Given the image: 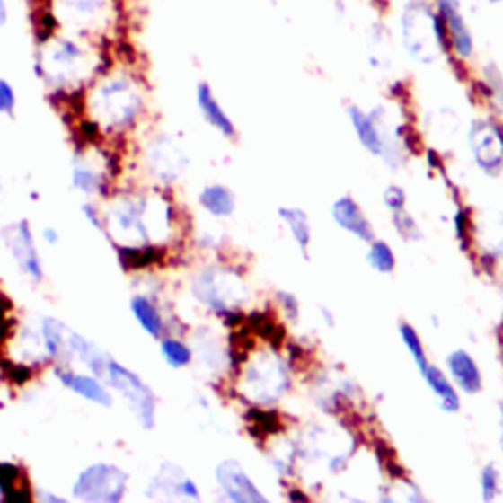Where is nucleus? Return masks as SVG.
<instances>
[{"label": "nucleus", "instance_id": "obj_1", "mask_svg": "<svg viewBox=\"0 0 503 503\" xmlns=\"http://www.w3.org/2000/svg\"><path fill=\"white\" fill-rule=\"evenodd\" d=\"M109 63L102 44L51 30L40 34L31 69L54 94L77 97Z\"/></svg>", "mask_w": 503, "mask_h": 503}, {"label": "nucleus", "instance_id": "obj_2", "mask_svg": "<svg viewBox=\"0 0 503 503\" xmlns=\"http://www.w3.org/2000/svg\"><path fill=\"white\" fill-rule=\"evenodd\" d=\"M81 107L93 134L117 136L134 130L146 112L142 79L128 66L104 67L81 94Z\"/></svg>", "mask_w": 503, "mask_h": 503}, {"label": "nucleus", "instance_id": "obj_3", "mask_svg": "<svg viewBox=\"0 0 503 503\" xmlns=\"http://www.w3.org/2000/svg\"><path fill=\"white\" fill-rule=\"evenodd\" d=\"M172 205L160 195L128 193L109 203L104 213V234L117 248H148L162 244L172 234Z\"/></svg>", "mask_w": 503, "mask_h": 503}, {"label": "nucleus", "instance_id": "obj_4", "mask_svg": "<svg viewBox=\"0 0 503 503\" xmlns=\"http://www.w3.org/2000/svg\"><path fill=\"white\" fill-rule=\"evenodd\" d=\"M40 34L61 30L109 46L126 20L124 0H38Z\"/></svg>", "mask_w": 503, "mask_h": 503}, {"label": "nucleus", "instance_id": "obj_5", "mask_svg": "<svg viewBox=\"0 0 503 503\" xmlns=\"http://www.w3.org/2000/svg\"><path fill=\"white\" fill-rule=\"evenodd\" d=\"M403 48L413 61L431 66L446 54L448 40L431 0H407L400 14Z\"/></svg>", "mask_w": 503, "mask_h": 503}, {"label": "nucleus", "instance_id": "obj_6", "mask_svg": "<svg viewBox=\"0 0 503 503\" xmlns=\"http://www.w3.org/2000/svg\"><path fill=\"white\" fill-rule=\"evenodd\" d=\"M102 380L107 382L110 390L122 395V400L128 403L140 427H144L146 431H152L157 421V397L152 387L138 374L114 358H110Z\"/></svg>", "mask_w": 503, "mask_h": 503}, {"label": "nucleus", "instance_id": "obj_7", "mask_svg": "<svg viewBox=\"0 0 503 503\" xmlns=\"http://www.w3.org/2000/svg\"><path fill=\"white\" fill-rule=\"evenodd\" d=\"M128 491V474L117 464L97 463L79 472L71 494L85 503H119Z\"/></svg>", "mask_w": 503, "mask_h": 503}, {"label": "nucleus", "instance_id": "obj_8", "mask_svg": "<svg viewBox=\"0 0 503 503\" xmlns=\"http://www.w3.org/2000/svg\"><path fill=\"white\" fill-rule=\"evenodd\" d=\"M193 293L199 303L220 317L233 314V311L244 301L246 287L234 274L223 269H203L193 279Z\"/></svg>", "mask_w": 503, "mask_h": 503}, {"label": "nucleus", "instance_id": "obj_9", "mask_svg": "<svg viewBox=\"0 0 503 503\" xmlns=\"http://www.w3.org/2000/svg\"><path fill=\"white\" fill-rule=\"evenodd\" d=\"M246 395L258 403H274L289 390V374L278 356L260 354L244 372Z\"/></svg>", "mask_w": 503, "mask_h": 503}, {"label": "nucleus", "instance_id": "obj_10", "mask_svg": "<svg viewBox=\"0 0 503 503\" xmlns=\"http://www.w3.org/2000/svg\"><path fill=\"white\" fill-rule=\"evenodd\" d=\"M3 240L10 252V256L14 260V264L24 276H28L36 283L44 279L46 276L44 261H41L36 238L34 233H31V226L28 220H18V223L4 226Z\"/></svg>", "mask_w": 503, "mask_h": 503}, {"label": "nucleus", "instance_id": "obj_11", "mask_svg": "<svg viewBox=\"0 0 503 503\" xmlns=\"http://www.w3.org/2000/svg\"><path fill=\"white\" fill-rule=\"evenodd\" d=\"M146 165L160 181H175L189 165V157L173 136L157 134L146 146Z\"/></svg>", "mask_w": 503, "mask_h": 503}, {"label": "nucleus", "instance_id": "obj_12", "mask_svg": "<svg viewBox=\"0 0 503 503\" xmlns=\"http://www.w3.org/2000/svg\"><path fill=\"white\" fill-rule=\"evenodd\" d=\"M433 6L445 26L448 49L460 59L468 61L476 54L474 34L466 22L463 13V3L460 0H433Z\"/></svg>", "mask_w": 503, "mask_h": 503}, {"label": "nucleus", "instance_id": "obj_13", "mask_svg": "<svg viewBox=\"0 0 503 503\" xmlns=\"http://www.w3.org/2000/svg\"><path fill=\"white\" fill-rule=\"evenodd\" d=\"M470 150L478 167L494 175L503 165V128L494 120H476L468 132Z\"/></svg>", "mask_w": 503, "mask_h": 503}, {"label": "nucleus", "instance_id": "obj_14", "mask_svg": "<svg viewBox=\"0 0 503 503\" xmlns=\"http://www.w3.org/2000/svg\"><path fill=\"white\" fill-rule=\"evenodd\" d=\"M71 185L85 195H104L109 191V160L101 150L87 148L73 157Z\"/></svg>", "mask_w": 503, "mask_h": 503}, {"label": "nucleus", "instance_id": "obj_15", "mask_svg": "<svg viewBox=\"0 0 503 503\" xmlns=\"http://www.w3.org/2000/svg\"><path fill=\"white\" fill-rule=\"evenodd\" d=\"M146 496L152 499H201L195 481L185 474V470L177 464L165 463L150 480Z\"/></svg>", "mask_w": 503, "mask_h": 503}, {"label": "nucleus", "instance_id": "obj_16", "mask_svg": "<svg viewBox=\"0 0 503 503\" xmlns=\"http://www.w3.org/2000/svg\"><path fill=\"white\" fill-rule=\"evenodd\" d=\"M216 484L223 490L226 499L234 503H266L268 498L261 494L260 488L254 484L243 464L236 460H223L216 466Z\"/></svg>", "mask_w": 503, "mask_h": 503}, {"label": "nucleus", "instance_id": "obj_17", "mask_svg": "<svg viewBox=\"0 0 503 503\" xmlns=\"http://www.w3.org/2000/svg\"><path fill=\"white\" fill-rule=\"evenodd\" d=\"M54 374L63 387H67L69 392L79 395L81 400L101 407H112L114 400H112L110 387L107 385V382L101 380L99 375L77 374L69 368H63V364L57 366Z\"/></svg>", "mask_w": 503, "mask_h": 503}, {"label": "nucleus", "instance_id": "obj_18", "mask_svg": "<svg viewBox=\"0 0 503 503\" xmlns=\"http://www.w3.org/2000/svg\"><path fill=\"white\" fill-rule=\"evenodd\" d=\"M346 114H349L352 128L364 148L374 155H384L390 142L385 140L384 124L377 119V112L368 114L364 109H360L358 104H350V107L346 109Z\"/></svg>", "mask_w": 503, "mask_h": 503}, {"label": "nucleus", "instance_id": "obj_19", "mask_svg": "<svg viewBox=\"0 0 503 503\" xmlns=\"http://www.w3.org/2000/svg\"><path fill=\"white\" fill-rule=\"evenodd\" d=\"M195 102L197 109L201 112L203 120L211 126L213 130H216L220 136L225 138H234L236 136V126L233 122V119L228 117L226 110L223 109V104L218 102L216 94L213 91V87L208 85L207 81H201L195 89Z\"/></svg>", "mask_w": 503, "mask_h": 503}, {"label": "nucleus", "instance_id": "obj_20", "mask_svg": "<svg viewBox=\"0 0 503 503\" xmlns=\"http://www.w3.org/2000/svg\"><path fill=\"white\" fill-rule=\"evenodd\" d=\"M331 213H332L334 223H337L340 228H344L346 233H350L356 238L364 240V243H372L374 228L370 225V220L366 218V215L362 213L358 203H356L352 197L344 195V197L337 199L331 208Z\"/></svg>", "mask_w": 503, "mask_h": 503}, {"label": "nucleus", "instance_id": "obj_21", "mask_svg": "<svg viewBox=\"0 0 503 503\" xmlns=\"http://www.w3.org/2000/svg\"><path fill=\"white\" fill-rule=\"evenodd\" d=\"M69 329L56 317H41L40 321V339L44 346L46 358L57 364L73 362L69 350Z\"/></svg>", "mask_w": 503, "mask_h": 503}, {"label": "nucleus", "instance_id": "obj_22", "mask_svg": "<svg viewBox=\"0 0 503 503\" xmlns=\"http://www.w3.org/2000/svg\"><path fill=\"white\" fill-rule=\"evenodd\" d=\"M69 350L73 360H79L91 374L99 375L102 380L104 372H107V366L112 358L109 352H104L101 346H97L93 340L83 337V334L73 331L69 332Z\"/></svg>", "mask_w": 503, "mask_h": 503}, {"label": "nucleus", "instance_id": "obj_23", "mask_svg": "<svg viewBox=\"0 0 503 503\" xmlns=\"http://www.w3.org/2000/svg\"><path fill=\"white\" fill-rule=\"evenodd\" d=\"M448 372L460 390L474 395L481 390V372L476 360L466 350H454L446 358Z\"/></svg>", "mask_w": 503, "mask_h": 503}, {"label": "nucleus", "instance_id": "obj_24", "mask_svg": "<svg viewBox=\"0 0 503 503\" xmlns=\"http://www.w3.org/2000/svg\"><path fill=\"white\" fill-rule=\"evenodd\" d=\"M130 311L136 322L140 324L142 331L152 339H162L165 332V321L160 307L148 296H134L130 299Z\"/></svg>", "mask_w": 503, "mask_h": 503}, {"label": "nucleus", "instance_id": "obj_25", "mask_svg": "<svg viewBox=\"0 0 503 503\" xmlns=\"http://www.w3.org/2000/svg\"><path fill=\"white\" fill-rule=\"evenodd\" d=\"M423 377L428 385V390L437 395L440 407H443L446 413H456L460 409V397L454 384L448 380L446 374L440 370L438 366L428 364V368L423 372Z\"/></svg>", "mask_w": 503, "mask_h": 503}, {"label": "nucleus", "instance_id": "obj_26", "mask_svg": "<svg viewBox=\"0 0 503 503\" xmlns=\"http://www.w3.org/2000/svg\"><path fill=\"white\" fill-rule=\"evenodd\" d=\"M199 205H201L208 215L216 218H225L234 213L236 199L234 193L225 185H207L201 193H199Z\"/></svg>", "mask_w": 503, "mask_h": 503}, {"label": "nucleus", "instance_id": "obj_27", "mask_svg": "<svg viewBox=\"0 0 503 503\" xmlns=\"http://www.w3.org/2000/svg\"><path fill=\"white\" fill-rule=\"evenodd\" d=\"M279 218L283 220V225L287 226L296 244L303 252V256H307L309 244H311V223L309 216L301 211L297 207H281L278 211Z\"/></svg>", "mask_w": 503, "mask_h": 503}, {"label": "nucleus", "instance_id": "obj_28", "mask_svg": "<svg viewBox=\"0 0 503 503\" xmlns=\"http://www.w3.org/2000/svg\"><path fill=\"white\" fill-rule=\"evenodd\" d=\"M160 352L163 356V360L167 362V366H172V368H175V370L187 368V366L193 362L191 346L175 337H162Z\"/></svg>", "mask_w": 503, "mask_h": 503}, {"label": "nucleus", "instance_id": "obj_29", "mask_svg": "<svg viewBox=\"0 0 503 503\" xmlns=\"http://www.w3.org/2000/svg\"><path fill=\"white\" fill-rule=\"evenodd\" d=\"M18 476H20V470L14 464L0 463V491H3L4 501H10V503L30 501L28 490L18 488Z\"/></svg>", "mask_w": 503, "mask_h": 503}, {"label": "nucleus", "instance_id": "obj_30", "mask_svg": "<svg viewBox=\"0 0 503 503\" xmlns=\"http://www.w3.org/2000/svg\"><path fill=\"white\" fill-rule=\"evenodd\" d=\"M368 264L377 274H392L395 269V254L392 246L384 243V240H372L368 250Z\"/></svg>", "mask_w": 503, "mask_h": 503}, {"label": "nucleus", "instance_id": "obj_31", "mask_svg": "<svg viewBox=\"0 0 503 503\" xmlns=\"http://www.w3.org/2000/svg\"><path fill=\"white\" fill-rule=\"evenodd\" d=\"M400 337L405 344V349L409 350V354L413 356V360H415V366L419 368V372H425L428 368V358H427V352H425V346L421 342V337H419L417 331L411 327L409 322H402L400 324Z\"/></svg>", "mask_w": 503, "mask_h": 503}, {"label": "nucleus", "instance_id": "obj_32", "mask_svg": "<svg viewBox=\"0 0 503 503\" xmlns=\"http://www.w3.org/2000/svg\"><path fill=\"white\" fill-rule=\"evenodd\" d=\"M480 490H481V499L484 501H494L499 491V472L494 464H488L480 474Z\"/></svg>", "mask_w": 503, "mask_h": 503}, {"label": "nucleus", "instance_id": "obj_33", "mask_svg": "<svg viewBox=\"0 0 503 503\" xmlns=\"http://www.w3.org/2000/svg\"><path fill=\"white\" fill-rule=\"evenodd\" d=\"M18 107L16 89L8 79L0 77V117H14Z\"/></svg>", "mask_w": 503, "mask_h": 503}, {"label": "nucleus", "instance_id": "obj_34", "mask_svg": "<svg viewBox=\"0 0 503 503\" xmlns=\"http://www.w3.org/2000/svg\"><path fill=\"white\" fill-rule=\"evenodd\" d=\"M393 225L397 228V233H400L403 238H407V240L419 238L417 223L407 213H403V208L402 211H393Z\"/></svg>", "mask_w": 503, "mask_h": 503}, {"label": "nucleus", "instance_id": "obj_35", "mask_svg": "<svg viewBox=\"0 0 503 503\" xmlns=\"http://www.w3.org/2000/svg\"><path fill=\"white\" fill-rule=\"evenodd\" d=\"M81 213L83 216L87 218V223L97 230V233L104 234V230H107V225H104V213L99 211V207L97 205H93V203H85L81 207Z\"/></svg>", "mask_w": 503, "mask_h": 503}, {"label": "nucleus", "instance_id": "obj_36", "mask_svg": "<svg viewBox=\"0 0 503 503\" xmlns=\"http://www.w3.org/2000/svg\"><path fill=\"white\" fill-rule=\"evenodd\" d=\"M405 201H407V195L402 187H387L385 189V193H384V203L387 208H392V211H402V208L405 207Z\"/></svg>", "mask_w": 503, "mask_h": 503}, {"label": "nucleus", "instance_id": "obj_37", "mask_svg": "<svg viewBox=\"0 0 503 503\" xmlns=\"http://www.w3.org/2000/svg\"><path fill=\"white\" fill-rule=\"evenodd\" d=\"M278 299L283 307H286L287 314L291 319H297V314H299V303L297 299L291 296V293H286V291H279L278 293Z\"/></svg>", "mask_w": 503, "mask_h": 503}, {"label": "nucleus", "instance_id": "obj_38", "mask_svg": "<svg viewBox=\"0 0 503 503\" xmlns=\"http://www.w3.org/2000/svg\"><path fill=\"white\" fill-rule=\"evenodd\" d=\"M41 236H44V243L49 246H57L61 240L59 230L56 226H46L44 230H41Z\"/></svg>", "mask_w": 503, "mask_h": 503}, {"label": "nucleus", "instance_id": "obj_39", "mask_svg": "<svg viewBox=\"0 0 503 503\" xmlns=\"http://www.w3.org/2000/svg\"><path fill=\"white\" fill-rule=\"evenodd\" d=\"M10 22V3L8 0H0V30L6 28Z\"/></svg>", "mask_w": 503, "mask_h": 503}, {"label": "nucleus", "instance_id": "obj_40", "mask_svg": "<svg viewBox=\"0 0 503 503\" xmlns=\"http://www.w3.org/2000/svg\"><path fill=\"white\" fill-rule=\"evenodd\" d=\"M40 501H48V503H67L66 498L51 494V491H40Z\"/></svg>", "mask_w": 503, "mask_h": 503}, {"label": "nucleus", "instance_id": "obj_41", "mask_svg": "<svg viewBox=\"0 0 503 503\" xmlns=\"http://www.w3.org/2000/svg\"><path fill=\"white\" fill-rule=\"evenodd\" d=\"M490 4H503V0H488Z\"/></svg>", "mask_w": 503, "mask_h": 503}, {"label": "nucleus", "instance_id": "obj_42", "mask_svg": "<svg viewBox=\"0 0 503 503\" xmlns=\"http://www.w3.org/2000/svg\"><path fill=\"white\" fill-rule=\"evenodd\" d=\"M0 191H3V181H0Z\"/></svg>", "mask_w": 503, "mask_h": 503}]
</instances>
